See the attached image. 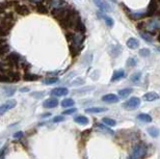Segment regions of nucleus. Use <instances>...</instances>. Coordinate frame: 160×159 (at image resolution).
<instances>
[{"label": "nucleus", "instance_id": "23", "mask_svg": "<svg viewBox=\"0 0 160 159\" xmlns=\"http://www.w3.org/2000/svg\"><path fill=\"white\" fill-rule=\"evenodd\" d=\"M133 89H120L118 91V95L121 96V97H127V96H129L130 94H132Z\"/></svg>", "mask_w": 160, "mask_h": 159}, {"label": "nucleus", "instance_id": "19", "mask_svg": "<svg viewBox=\"0 0 160 159\" xmlns=\"http://www.w3.org/2000/svg\"><path fill=\"white\" fill-rule=\"evenodd\" d=\"M98 16L103 18V19L105 20V23H106V25H107L108 27H112V26H113V20H112L110 17H107V16H105V15H101V14H100V11L98 13Z\"/></svg>", "mask_w": 160, "mask_h": 159}, {"label": "nucleus", "instance_id": "33", "mask_svg": "<svg viewBox=\"0 0 160 159\" xmlns=\"http://www.w3.org/2000/svg\"><path fill=\"white\" fill-rule=\"evenodd\" d=\"M4 91H5V94H7V96H13L15 94V92H16V89L7 86V88H4Z\"/></svg>", "mask_w": 160, "mask_h": 159}, {"label": "nucleus", "instance_id": "36", "mask_svg": "<svg viewBox=\"0 0 160 159\" xmlns=\"http://www.w3.org/2000/svg\"><path fill=\"white\" fill-rule=\"evenodd\" d=\"M77 111L76 108H69L67 110H64V111H63V115H73L74 112Z\"/></svg>", "mask_w": 160, "mask_h": 159}, {"label": "nucleus", "instance_id": "25", "mask_svg": "<svg viewBox=\"0 0 160 159\" xmlns=\"http://www.w3.org/2000/svg\"><path fill=\"white\" fill-rule=\"evenodd\" d=\"M102 122L104 123L105 125L109 126V127H114V126L117 125V122H115L114 120L109 119V118H103L102 119Z\"/></svg>", "mask_w": 160, "mask_h": 159}, {"label": "nucleus", "instance_id": "3", "mask_svg": "<svg viewBox=\"0 0 160 159\" xmlns=\"http://www.w3.org/2000/svg\"><path fill=\"white\" fill-rule=\"evenodd\" d=\"M68 11H69V8L68 7H55L52 10V16L55 18L56 20L60 21L61 19H64V16L67 15Z\"/></svg>", "mask_w": 160, "mask_h": 159}, {"label": "nucleus", "instance_id": "30", "mask_svg": "<svg viewBox=\"0 0 160 159\" xmlns=\"http://www.w3.org/2000/svg\"><path fill=\"white\" fill-rule=\"evenodd\" d=\"M141 77V74H140V72H136V73H134L131 76V78H130V79H131V81L132 82H137L138 80H139V78Z\"/></svg>", "mask_w": 160, "mask_h": 159}, {"label": "nucleus", "instance_id": "17", "mask_svg": "<svg viewBox=\"0 0 160 159\" xmlns=\"http://www.w3.org/2000/svg\"><path fill=\"white\" fill-rule=\"evenodd\" d=\"M137 119L139 120L140 122H144V123H151L153 121L152 116L147 115V113H140V115L137 116Z\"/></svg>", "mask_w": 160, "mask_h": 159}, {"label": "nucleus", "instance_id": "24", "mask_svg": "<svg viewBox=\"0 0 160 159\" xmlns=\"http://www.w3.org/2000/svg\"><path fill=\"white\" fill-rule=\"evenodd\" d=\"M148 133H149L151 136L157 137L159 135V130H158V128H156V127H149L148 128Z\"/></svg>", "mask_w": 160, "mask_h": 159}, {"label": "nucleus", "instance_id": "9", "mask_svg": "<svg viewBox=\"0 0 160 159\" xmlns=\"http://www.w3.org/2000/svg\"><path fill=\"white\" fill-rule=\"evenodd\" d=\"M16 11L19 15H21V16H26V15H28L30 13V11H29V8L27 7V5H24V4L16 5Z\"/></svg>", "mask_w": 160, "mask_h": 159}, {"label": "nucleus", "instance_id": "2", "mask_svg": "<svg viewBox=\"0 0 160 159\" xmlns=\"http://www.w3.org/2000/svg\"><path fill=\"white\" fill-rule=\"evenodd\" d=\"M140 105V100L137 97H132L129 100H127L126 102H124L123 107L127 109H136L137 107Z\"/></svg>", "mask_w": 160, "mask_h": 159}, {"label": "nucleus", "instance_id": "13", "mask_svg": "<svg viewBox=\"0 0 160 159\" xmlns=\"http://www.w3.org/2000/svg\"><path fill=\"white\" fill-rule=\"evenodd\" d=\"M127 47L130 48V49H137L139 47V42L137 39L135 38H130L128 41H127Z\"/></svg>", "mask_w": 160, "mask_h": 159}, {"label": "nucleus", "instance_id": "37", "mask_svg": "<svg viewBox=\"0 0 160 159\" xmlns=\"http://www.w3.org/2000/svg\"><path fill=\"white\" fill-rule=\"evenodd\" d=\"M22 136H23V132L22 131H19V132H16V133L14 134V137L15 139H22Z\"/></svg>", "mask_w": 160, "mask_h": 159}, {"label": "nucleus", "instance_id": "16", "mask_svg": "<svg viewBox=\"0 0 160 159\" xmlns=\"http://www.w3.org/2000/svg\"><path fill=\"white\" fill-rule=\"evenodd\" d=\"M107 111L106 107H91V108H87L85 112L87 113H100V112H104Z\"/></svg>", "mask_w": 160, "mask_h": 159}, {"label": "nucleus", "instance_id": "6", "mask_svg": "<svg viewBox=\"0 0 160 159\" xmlns=\"http://www.w3.org/2000/svg\"><path fill=\"white\" fill-rule=\"evenodd\" d=\"M58 103L59 102L56 98H49L44 101L43 106L45 107V108H55V107L58 105Z\"/></svg>", "mask_w": 160, "mask_h": 159}, {"label": "nucleus", "instance_id": "32", "mask_svg": "<svg viewBox=\"0 0 160 159\" xmlns=\"http://www.w3.org/2000/svg\"><path fill=\"white\" fill-rule=\"evenodd\" d=\"M0 82L8 83V82H11V78L7 76V75H2V74H0Z\"/></svg>", "mask_w": 160, "mask_h": 159}, {"label": "nucleus", "instance_id": "4", "mask_svg": "<svg viewBox=\"0 0 160 159\" xmlns=\"http://www.w3.org/2000/svg\"><path fill=\"white\" fill-rule=\"evenodd\" d=\"M16 105H17V101L16 100L7 101L4 104H2L1 106H0V116H2L3 113H5L7 110H10L11 108H14V107H16Z\"/></svg>", "mask_w": 160, "mask_h": 159}, {"label": "nucleus", "instance_id": "21", "mask_svg": "<svg viewBox=\"0 0 160 159\" xmlns=\"http://www.w3.org/2000/svg\"><path fill=\"white\" fill-rule=\"evenodd\" d=\"M96 127L98 130H100V131L106 132V133H109V134H113V131H112L110 128H107L106 126L102 125V124H96Z\"/></svg>", "mask_w": 160, "mask_h": 159}, {"label": "nucleus", "instance_id": "26", "mask_svg": "<svg viewBox=\"0 0 160 159\" xmlns=\"http://www.w3.org/2000/svg\"><path fill=\"white\" fill-rule=\"evenodd\" d=\"M139 34L141 35V38L144 39V41H147V42H153V37H152V34H148V32L146 31H139Z\"/></svg>", "mask_w": 160, "mask_h": 159}, {"label": "nucleus", "instance_id": "38", "mask_svg": "<svg viewBox=\"0 0 160 159\" xmlns=\"http://www.w3.org/2000/svg\"><path fill=\"white\" fill-rule=\"evenodd\" d=\"M83 82H84V80L81 79V78H79V79H76L75 81H73L72 84H77V85H78V84H82Z\"/></svg>", "mask_w": 160, "mask_h": 159}, {"label": "nucleus", "instance_id": "35", "mask_svg": "<svg viewBox=\"0 0 160 159\" xmlns=\"http://www.w3.org/2000/svg\"><path fill=\"white\" fill-rule=\"evenodd\" d=\"M64 121V118L63 116H54L52 120V122L53 123H59V122H63Z\"/></svg>", "mask_w": 160, "mask_h": 159}, {"label": "nucleus", "instance_id": "27", "mask_svg": "<svg viewBox=\"0 0 160 159\" xmlns=\"http://www.w3.org/2000/svg\"><path fill=\"white\" fill-rule=\"evenodd\" d=\"M35 8H37V11L40 14H47V13H48V11H47L45 5L40 3V2H38V3H37V7H35Z\"/></svg>", "mask_w": 160, "mask_h": 159}, {"label": "nucleus", "instance_id": "7", "mask_svg": "<svg viewBox=\"0 0 160 159\" xmlns=\"http://www.w3.org/2000/svg\"><path fill=\"white\" fill-rule=\"evenodd\" d=\"M69 94V89L67 88H56L51 91V95L55 96V97H64Z\"/></svg>", "mask_w": 160, "mask_h": 159}, {"label": "nucleus", "instance_id": "11", "mask_svg": "<svg viewBox=\"0 0 160 159\" xmlns=\"http://www.w3.org/2000/svg\"><path fill=\"white\" fill-rule=\"evenodd\" d=\"M125 76V71L123 69H120V70H115L113 72V75H112V78H111V81L114 82V81H118L120 80L121 78H123Z\"/></svg>", "mask_w": 160, "mask_h": 159}, {"label": "nucleus", "instance_id": "5", "mask_svg": "<svg viewBox=\"0 0 160 159\" xmlns=\"http://www.w3.org/2000/svg\"><path fill=\"white\" fill-rule=\"evenodd\" d=\"M158 11V1L157 0H151L149 7H148V11H147V16H153V15L156 14V11Z\"/></svg>", "mask_w": 160, "mask_h": 159}, {"label": "nucleus", "instance_id": "31", "mask_svg": "<svg viewBox=\"0 0 160 159\" xmlns=\"http://www.w3.org/2000/svg\"><path fill=\"white\" fill-rule=\"evenodd\" d=\"M150 53H151V51H150L149 49H147V48L139 50V55H140V56H144V57H148V56L150 55Z\"/></svg>", "mask_w": 160, "mask_h": 159}, {"label": "nucleus", "instance_id": "15", "mask_svg": "<svg viewBox=\"0 0 160 159\" xmlns=\"http://www.w3.org/2000/svg\"><path fill=\"white\" fill-rule=\"evenodd\" d=\"M158 98H159V96L155 92H150V93H147L146 95H144V101H149V102L155 101Z\"/></svg>", "mask_w": 160, "mask_h": 159}, {"label": "nucleus", "instance_id": "20", "mask_svg": "<svg viewBox=\"0 0 160 159\" xmlns=\"http://www.w3.org/2000/svg\"><path fill=\"white\" fill-rule=\"evenodd\" d=\"M38 78H40L38 75H34V74H30V73H26L24 75L25 81H35V80H38Z\"/></svg>", "mask_w": 160, "mask_h": 159}, {"label": "nucleus", "instance_id": "8", "mask_svg": "<svg viewBox=\"0 0 160 159\" xmlns=\"http://www.w3.org/2000/svg\"><path fill=\"white\" fill-rule=\"evenodd\" d=\"M120 100V98L114 94H107L102 97V101L107 102V103H117Z\"/></svg>", "mask_w": 160, "mask_h": 159}, {"label": "nucleus", "instance_id": "39", "mask_svg": "<svg viewBox=\"0 0 160 159\" xmlns=\"http://www.w3.org/2000/svg\"><path fill=\"white\" fill-rule=\"evenodd\" d=\"M20 92H29V89L28 88H23V89H20Z\"/></svg>", "mask_w": 160, "mask_h": 159}, {"label": "nucleus", "instance_id": "12", "mask_svg": "<svg viewBox=\"0 0 160 159\" xmlns=\"http://www.w3.org/2000/svg\"><path fill=\"white\" fill-rule=\"evenodd\" d=\"M94 1H95V3H96L97 7H99L100 10L103 11L111 10V7L106 3V1H104V0H94Z\"/></svg>", "mask_w": 160, "mask_h": 159}, {"label": "nucleus", "instance_id": "10", "mask_svg": "<svg viewBox=\"0 0 160 159\" xmlns=\"http://www.w3.org/2000/svg\"><path fill=\"white\" fill-rule=\"evenodd\" d=\"M19 61H20V55L16 52H11L7 56V61L10 62V64L17 65L19 64Z\"/></svg>", "mask_w": 160, "mask_h": 159}, {"label": "nucleus", "instance_id": "22", "mask_svg": "<svg viewBox=\"0 0 160 159\" xmlns=\"http://www.w3.org/2000/svg\"><path fill=\"white\" fill-rule=\"evenodd\" d=\"M74 104H75V102H74L73 99H70V98L64 99V100L61 101V106L63 107H71L73 106Z\"/></svg>", "mask_w": 160, "mask_h": 159}, {"label": "nucleus", "instance_id": "29", "mask_svg": "<svg viewBox=\"0 0 160 159\" xmlns=\"http://www.w3.org/2000/svg\"><path fill=\"white\" fill-rule=\"evenodd\" d=\"M58 81V78L56 77H48V78H45V79L43 80V83H45V84H54Z\"/></svg>", "mask_w": 160, "mask_h": 159}, {"label": "nucleus", "instance_id": "41", "mask_svg": "<svg viewBox=\"0 0 160 159\" xmlns=\"http://www.w3.org/2000/svg\"><path fill=\"white\" fill-rule=\"evenodd\" d=\"M30 1H32V2H37V3H38V2H41V1H42V0H30Z\"/></svg>", "mask_w": 160, "mask_h": 159}, {"label": "nucleus", "instance_id": "1", "mask_svg": "<svg viewBox=\"0 0 160 159\" xmlns=\"http://www.w3.org/2000/svg\"><path fill=\"white\" fill-rule=\"evenodd\" d=\"M147 153V146L144 143H136L130 152L128 159H141Z\"/></svg>", "mask_w": 160, "mask_h": 159}, {"label": "nucleus", "instance_id": "40", "mask_svg": "<svg viewBox=\"0 0 160 159\" xmlns=\"http://www.w3.org/2000/svg\"><path fill=\"white\" fill-rule=\"evenodd\" d=\"M50 116V113H46V115H42L41 116H42V118H46V116Z\"/></svg>", "mask_w": 160, "mask_h": 159}, {"label": "nucleus", "instance_id": "28", "mask_svg": "<svg viewBox=\"0 0 160 159\" xmlns=\"http://www.w3.org/2000/svg\"><path fill=\"white\" fill-rule=\"evenodd\" d=\"M8 77L11 78V82H17L20 80V74L17 73V72H11L10 75H8Z\"/></svg>", "mask_w": 160, "mask_h": 159}, {"label": "nucleus", "instance_id": "34", "mask_svg": "<svg viewBox=\"0 0 160 159\" xmlns=\"http://www.w3.org/2000/svg\"><path fill=\"white\" fill-rule=\"evenodd\" d=\"M136 64H137V61H136V58L134 57H130L128 61H127V65H128L129 67H134Z\"/></svg>", "mask_w": 160, "mask_h": 159}, {"label": "nucleus", "instance_id": "18", "mask_svg": "<svg viewBox=\"0 0 160 159\" xmlns=\"http://www.w3.org/2000/svg\"><path fill=\"white\" fill-rule=\"evenodd\" d=\"M74 121H75V123H77V124H79V125H87V124H88V119L87 118V116H76V118L74 119Z\"/></svg>", "mask_w": 160, "mask_h": 159}, {"label": "nucleus", "instance_id": "14", "mask_svg": "<svg viewBox=\"0 0 160 159\" xmlns=\"http://www.w3.org/2000/svg\"><path fill=\"white\" fill-rule=\"evenodd\" d=\"M10 51V46L5 42V40H0V56L4 55L5 53H8Z\"/></svg>", "mask_w": 160, "mask_h": 159}]
</instances>
